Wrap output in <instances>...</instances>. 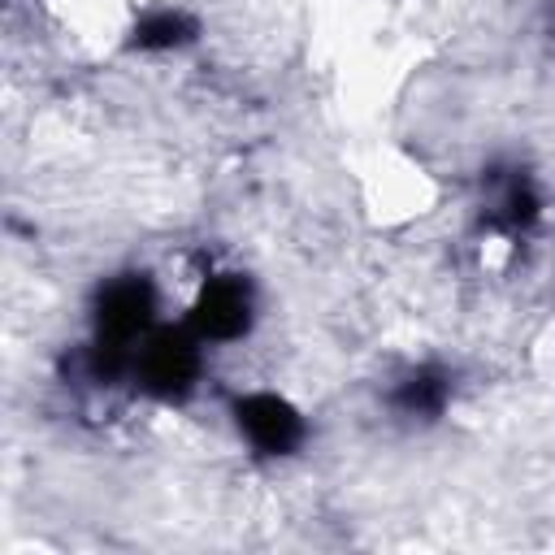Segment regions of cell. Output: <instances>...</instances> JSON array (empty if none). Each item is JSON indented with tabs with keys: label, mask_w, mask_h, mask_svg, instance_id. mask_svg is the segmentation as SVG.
Listing matches in <instances>:
<instances>
[{
	"label": "cell",
	"mask_w": 555,
	"mask_h": 555,
	"mask_svg": "<svg viewBox=\"0 0 555 555\" xmlns=\"http://www.w3.org/2000/svg\"><path fill=\"white\" fill-rule=\"evenodd\" d=\"M256 317V299H251V282L243 273H217L204 282L195 308H191V330L204 343H234L251 330Z\"/></svg>",
	"instance_id": "3"
},
{
	"label": "cell",
	"mask_w": 555,
	"mask_h": 555,
	"mask_svg": "<svg viewBox=\"0 0 555 555\" xmlns=\"http://www.w3.org/2000/svg\"><path fill=\"white\" fill-rule=\"evenodd\" d=\"M152 312H156V291L147 273H121L100 286L91 308V347H87V369L95 382H117L121 373L134 369V351L152 334Z\"/></svg>",
	"instance_id": "1"
},
{
	"label": "cell",
	"mask_w": 555,
	"mask_h": 555,
	"mask_svg": "<svg viewBox=\"0 0 555 555\" xmlns=\"http://www.w3.org/2000/svg\"><path fill=\"white\" fill-rule=\"evenodd\" d=\"M191 39H195V22L178 9H156V13L139 17L130 30V48H139V52H173Z\"/></svg>",
	"instance_id": "6"
},
{
	"label": "cell",
	"mask_w": 555,
	"mask_h": 555,
	"mask_svg": "<svg viewBox=\"0 0 555 555\" xmlns=\"http://www.w3.org/2000/svg\"><path fill=\"white\" fill-rule=\"evenodd\" d=\"M447 399H451V373L438 369V364H416V369H408V373L395 382V390H390V408H395L399 416H412V421H434V416H442Z\"/></svg>",
	"instance_id": "5"
},
{
	"label": "cell",
	"mask_w": 555,
	"mask_h": 555,
	"mask_svg": "<svg viewBox=\"0 0 555 555\" xmlns=\"http://www.w3.org/2000/svg\"><path fill=\"white\" fill-rule=\"evenodd\" d=\"M234 425L260 455H291V451H299V442L308 434L299 408L286 403L282 395H269V390L238 395L234 399Z\"/></svg>",
	"instance_id": "4"
},
{
	"label": "cell",
	"mask_w": 555,
	"mask_h": 555,
	"mask_svg": "<svg viewBox=\"0 0 555 555\" xmlns=\"http://www.w3.org/2000/svg\"><path fill=\"white\" fill-rule=\"evenodd\" d=\"M204 338L182 325V330H152L139 351H134V382L156 395V399H186L199 382V369H204Z\"/></svg>",
	"instance_id": "2"
},
{
	"label": "cell",
	"mask_w": 555,
	"mask_h": 555,
	"mask_svg": "<svg viewBox=\"0 0 555 555\" xmlns=\"http://www.w3.org/2000/svg\"><path fill=\"white\" fill-rule=\"evenodd\" d=\"M533 217H538V195L529 191V182H525L520 173H512V178L499 186L494 204H490V221L503 225V230H525Z\"/></svg>",
	"instance_id": "7"
}]
</instances>
